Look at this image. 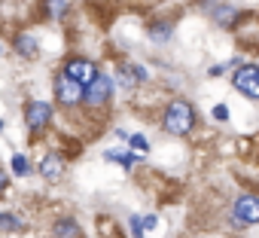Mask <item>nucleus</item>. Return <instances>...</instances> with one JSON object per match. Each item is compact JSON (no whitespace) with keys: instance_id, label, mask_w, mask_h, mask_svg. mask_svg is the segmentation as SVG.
I'll use <instances>...</instances> for the list:
<instances>
[{"instance_id":"1","label":"nucleus","mask_w":259,"mask_h":238,"mask_svg":"<svg viewBox=\"0 0 259 238\" xmlns=\"http://www.w3.org/2000/svg\"><path fill=\"white\" fill-rule=\"evenodd\" d=\"M195 126V110L189 101H171L165 110V132L171 135H189Z\"/></svg>"},{"instance_id":"2","label":"nucleus","mask_w":259,"mask_h":238,"mask_svg":"<svg viewBox=\"0 0 259 238\" xmlns=\"http://www.w3.org/2000/svg\"><path fill=\"white\" fill-rule=\"evenodd\" d=\"M110 95H113V80H110L107 73H98V76L85 86L82 101H85V104H92V107H101V104H107V101H110Z\"/></svg>"},{"instance_id":"3","label":"nucleus","mask_w":259,"mask_h":238,"mask_svg":"<svg viewBox=\"0 0 259 238\" xmlns=\"http://www.w3.org/2000/svg\"><path fill=\"white\" fill-rule=\"evenodd\" d=\"M64 76L67 80H73V83H79L82 89L98 76V67L89 61V58H70L67 64H64Z\"/></svg>"},{"instance_id":"4","label":"nucleus","mask_w":259,"mask_h":238,"mask_svg":"<svg viewBox=\"0 0 259 238\" xmlns=\"http://www.w3.org/2000/svg\"><path fill=\"white\" fill-rule=\"evenodd\" d=\"M235 89L238 92H244L247 98H259V64H244V67H238V73H235Z\"/></svg>"},{"instance_id":"5","label":"nucleus","mask_w":259,"mask_h":238,"mask_svg":"<svg viewBox=\"0 0 259 238\" xmlns=\"http://www.w3.org/2000/svg\"><path fill=\"white\" fill-rule=\"evenodd\" d=\"M49 119H52V104H46V101H31V104L25 107V123H28L31 132H43V129L49 126Z\"/></svg>"},{"instance_id":"6","label":"nucleus","mask_w":259,"mask_h":238,"mask_svg":"<svg viewBox=\"0 0 259 238\" xmlns=\"http://www.w3.org/2000/svg\"><path fill=\"white\" fill-rule=\"evenodd\" d=\"M235 220L244 223V226L259 223V195H250V192L238 195L235 199Z\"/></svg>"},{"instance_id":"7","label":"nucleus","mask_w":259,"mask_h":238,"mask_svg":"<svg viewBox=\"0 0 259 238\" xmlns=\"http://www.w3.org/2000/svg\"><path fill=\"white\" fill-rule=\"evenodd\" d=\"M82 86L79 83H73V80H67L64 73L55 80V98H58V104H64V107H73V104H79L82 101Z\"/></svg>"},{"instance_id":"8","label":"nucleus","mask_w":259,"mask_h":238,"mask_svg":"<svg viewBox=\"0 0 259 238\" xmlns=\"http://www.w3.org/2000/svg\"><path fill=\"white\" fill-rule=\"evenodd\" d=\"M61 171H64V162H61V156H55V153H46V159L40 162V174H43L46 180H58V177H61Z\"/></svg>"},{"instance_id":"9","label":"nucleus","mask_w":259,"mask_h":238,"mask_svg":"<svg viewBox=\"0 0 259 238\" xmlns=\"http://www.w3.org/2000/svg\"><path fill=\"white\" fill-rule=\"evenodd\" d=\"M52 235H55V238H82V229H79V223H76V220L64 217V220H58V223H55Z\"/></svg>"},{"instance_id":"10","label":"nucleus","mask_w":259,"mask_h":238,"mask_svg":"<svg viewBox=\"0 0 259 238\" xmlns=\"http://www.w3.org/2000/svg\"><path fill=\"white\" fill-rule=\"evenodd\" d=\"M210 16H213V22H220L223 28H232V25H235V19H238V10H235V7H229V4H220V7H213V10H210Z\"/></svg>"},{"instance_id":"11","label":"nucleus","mask_w":259,"mask_h":238,"mask_svg":"<svg viewBox=\"0 0 259 238\" xmlns=\"http://www.w3.org/2000/svg\"><path fill=\"white\" fill-rule=\"evenodd\" d=\"M16 49H19L25 58H37V55H40V46H37V40H34L31 34H19V37H16Z\"/></svg>"},{"instance_id":"12","label":"nucleus","mask_w":259,"mask_h":238,"mask_svg":"<svg viewBox=\"0 0 259 238\" xmlns=\"http://www.w3.org/2000/svg\"><path fill=\"white\" fill-rule=\"evenodd\" d=\"M104 156H107L110 162H122L125 168H132V165H135V162L141 159V156H135V153H119V150H107Z\"/></svg>"},{"instance_id":"13","label":"nucleus","mask_w":259,"mask_h":238,"mask_svg":"<svg viewBox=\"0 0 259 238\" xmlns=\"http://www.w3.org/2000/svg\"><path fill=\"white\" fill-rule=\"evenodd\" d=\"M150 37H153L156 43L171 40V25H165V22H162V25H153V28H150Z\"/></svg>"},{"instance_id":"14","label":"nucleus","mask_w":259,"mask_h":238,"mask_svg":"<svg viewBox=\"0 0 259 238\" xmlns=\"http://www.w3.org/2000/svg\"><path fill=\"white\" fill-rule=\"evenodd\" d=\"M22 226V220L16 217V214H10V211H4V214H0V229H4V232H10V229H19Z\"/></svg>"},{"instance_id":"15","label":"nucleus","mask_w":259,"mask_h":238,"mask_svg":"<svg viewBox=\"0 0 259 238\" xmlns=\"http://www.w3.org/2000/svg\"><path fill=\"white\" fill-rule=\"evenodd\" d=\"M13 171H16V174H25V171H28V159L16 153V156H13Z\"/></svg>"},{"instance_id":"16","label":"nucleus","mask_w":259,"mask_h":238,"mask_svg":"<svg viewBox=\"0 0 259 238\" xmlns=\"http://www.w3.org/2000/svg\"><path fill=\"white\" fill-rule=\"evenodd\" d=\"M132 147H135V150H141V153H147V150H150V144H147V138H144V135H132Z\"/></svg>"},{"instance_id":"17","label":"nucleus","mask_w":259,"mask_h":238,"mask_svg":"<svg viewBox=\"0 0 259 238\" xmlns=\"http://www.w3.org/2000/svg\"><path fill=\"white\" fill-rule=\"evenodd\" d=\"M213 119L226 123V119H229V107H226V104H217V107H213Z\"/></svg>"},{"instance_id":"18","label":"nucleus","mask_w":259,"mask_h":238,"mask_svg":"<svg viewBox=\"0 0 259 238\" xmlns=\"http://www.w3.org/2000/svg\"><path fill=\"white\" fill-rule=\"evenodd\" d=\"M132 235H135V238H144V223H141V217H132Z\"/></svg>"},{"instance_id":"19","label":"nucleus","mask_w":259,"mask_h":238,"mask_svg":"<svg viewBox=\"0 0 259 238\" xmlns=\"http://www.w3.org/2000/svg\"><path fill=\"white\" fill-rule=\"evenodd\" d=\"M64 7H67V0H52V16H61Z\"/></svg>"},{"instance_id":"20","label":"nucleus","mask_w":259,"mask_h":238,"mask_svg":"<svg viewBox=\"0 0 259 238\" xmlns=\"http://www.w3.org/2000/svg\"><path fill=\"white\" fill-rule=\"evenodd\" d=\"M132 73H135V76H138V80H147V70H144V67H138V64H135V67H132Z\"/></svg>"},{"instance_id":"21","label":"nucleus","mask_w":259,"mask_h":238,"mask_svg":"<svg viewBox=\"0 0 259 238\" xmlns=\"http://www.w3.org/2000/svg\"><path fill=\"white\" fill-rule=\"evenodd\" d=\"M7 183H10V177H7L4 171H0V192H4V189H7Z\"/></svg>"},{"instance_id":"22","label":"nucleus","mask_w":259,"mask_h":238,"mask_svg":"<svg viewBox=\"0 0 259 238\" xmlns=\"http://www.w3.org/2000/svg\"><path fill=\"white\" fill-rule=\"evenodd\" d=\"M0 129H4V123H0Z\"/></svg>"}]
</instances>
